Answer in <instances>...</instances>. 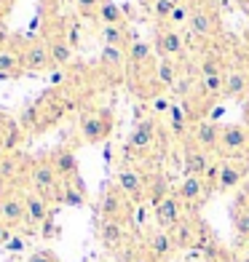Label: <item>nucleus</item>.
<instances>
[{
    "label": "nucleus",
    "mask_w": 249,
    "mask_h": 262,
    "mask_svg": "<svg viewBox=\"0 0 249 262\" xmlns=\"http://www.w3.org/2000/svg\"><path fill=\"white\" fill-rule=\"evenodd\" d=\"M191 14H193V11L188 8V6L177 3V6H174V11H172V16H169V25H172L174 30H180V25H185V21H191Z\"/></svg>",
    "instance_id": "35"
},
{
    "label": "nucleus",
    "mask_w": 249,
    "mask_h": 262,
    "mask_svg": "<svg viewBox=\"0 0 249 262\" xmlns=\"http://www.w3.org/2000/svg\"><path fill=\"white\" fill-rule=\"evenodd\" d=\"M153 142H156V123L150 118H142L139 123H134L132 134L126 139V152H145L153 147Z\"/></svg>",
    "instance_id": "12"
},
{
    "label": "nucleus",
    "mask_w": 249,
    "mask_h": 262,
    "mask_svg": "<svg viewBox=\"0 0 249 262\" xmlns=\"http://www.w3.org/2000/svg\"><path fill=\"white\" fill-rule=\"evenodd\" d=\"M51 163H54V169L59 174V180L62 182H70V180H75L78 177V161H75V152L70 150V147H59L51 152Z\"/></svg>",
    "instance_id": "15"
},
{
    "label": "nucleus",
    "mask_w": 249,
    "mask_h": 262,
    "mask_svg": "<svg viewBox=\"0 0 249 262\" xmlns=\"http://www.w3.org/2000/svg\"><path fill=\"white\" fill-rule=\"evenodd\" d=\"M11 75H6V73H0V80H8Z\"/></svg>",
    "instance_id": "47"
},
{
    "label": "nucleus",
    "mask_w": 249,
    "mask_h": 262,
    "mask_svg": "<svg viewBox=\"0 0 249 262\" xmlns=\"http://www.w3.org/2000/svg\"><path fill=\"white\" fill-rule=\"evenodd\" d=\"M225 115V104H215L212 110L206 113V121H212V123H220V118Z\"/></svg>",
    "instance_id": "39"
},
{
    "label": "nucleus",
    "mask_w": 249,
    "mask_h": 262,
    "mask_svg": "<svg viewBox=\"0 0 249 262\" xmlns=\"http://www.w3.org/2000/svg\"><path fill=\"white\" fill-rule=\"evenodd\" d=\"M115 187L121 190V193H123L129 201H134V206H137V204H145L148 177L142 174L139 169H134V166H126V169L118 171V177H115Z\"/></svg>",
    "instance_id": "7"
},
{
    "label": "nucleus",
    "mask_w": 249,
    "mask_h": 262,
    "mask_svg": "<svg viewBox=\"0 0 249 262\" xmlns=\"http://www.w3.org/2000/svg\"><path fill=\"white\" fill-rule=\"evenodd\" d=\"M0 139H3V145H6V150L11 152L19 142H22V126L19 123H14V121H6V126H3V134H0Z\"/></svg>",
    "instance_id": "31"
},
{
    "label": "nucleus",
    "mask_w": 249,
    "mask_h": 262,
    "mask_svg": "<svg viewBox=\"0 0 249 262\" xmlns=\"http://www.w3.org/2000/svg\"><path fill=\"white\" fill-rule=\"evenodd\" d=\"M129 59V49H118V46H102V64L108 70H121Z\"/></svg>",
    "instance_id": "28"
},
{
    "label": "nucleus",
    "mask_w": 249,
    "mask_h": 262,
    "mask_svg": "<svg viewBox=\"0 0 249 262\" xmlns=\"http://www.w3.org/2000/svg\"><path fill=\"white\" fill-rule=\"evenodd\" d=\"M188 25H191V30H193V35L198 40H209V38L217 35V16L212 14V11H206V8L193 11Z\"/></svg>",
    "instance_id": "14"
},
{
    "label": "nucleus",
    "mask_w": 249,
    "mask_h": 262,
    "mask_svg": "<svg viewBox=\"0 0 249 262\" xmlns=\"http://www.w3.org/2000/svg\"><path fill=\"white\" fill-rule=\"evenodd\" d=\"M233 233L239 241H249V201L239 198L233 209Z\"/></svg>",
    "instance_id": "23"
},
{
    "label": "nucleus",
    "mask_w": 249,
    "mask_h": 262,
    "mask_svg": "<svg viewBox=\"0 0 249 262\" xmlns=\"http://www.w3.org/2000/svg\"><path fill=\"white\" fill-rule=\"evenodd\" d=\"M27 262H62V259H59L51 249H38V252H32L27 257Z\"/></svg>",
    "instance_id": "36"
},
{
    "label": "nucleus",
    "mask_w": 249,
    "mask_h": 262,
    "mask_svg": "<svg viewBox=\"0 0 249 262\" xmlns=\"http://www.w3.org/2000/svg\"><path fill=\"white\" fill-rule=\"evenodd\" d=\"M166 121H169L172 134L182 137L185 131H188V123H191V115H188V110H185L182 104H172V110L166 113Z\"/></svg>",
    "instance_id": "25"
},
{
    "label": "nucleus",
    "mask_w": 249,
    "mask_h": 262,
    "mask_svg": "<svg viewBox=\"0 0 249 262\" xmlns=\"http://www.w3.org/2000/svg\"><path fill=\"white\" fill-rule=\"evenodd\" d=\"M6 249H8V252H22V249H25V238L11 235V238H8V244H6Z\"/></svg>",
    "instance_id": "40"
},
{
    "label": "nucleus",
    "mask_w": 249,
    "mask_h": 262,
    "mask_svg": "<svg viewBox=\"0 0 249 262\" xmlns=\"http://www.w3.org/2000/svg\"><path fill=\"white\" fill-rule=\"evenodd\" d=\"M22 56V67L25 73H43V70L51 67V54H49V43L43 40H32L25 49L19 51Z\"/></svg>",
    "instance_id": "9"
},
{
    "label": "nucleus",
    "mask_w": 249,
    "mask_h": 262,
    "mask_svg": "<svg viewBox=\"0 0 249 262\" xmlns=\"http://www.w3.org/2000/svg\"><path fill=\"white\" fill-rule=\"evenodd\" d=\"M8 156V150H6V145H3V139H0V161H3Z\"/></svg>",
    "instance_id": "44"
},
{
    "label": "nucleus",
    "mask_w": 249,
    "mask_h": 262,
    "mask_svg": "<svg viewBox=\"0 0 249 262\" xmlns=\"http://www.w3.org/2000/svg\"><path fill=\"white\" fill-rule=\"evenodd\" d=\"M80 139L89 142V145H97V142H105L113 131V115L110 110H91L80 115Z\"/></svg>",
    "instance_id": "4"
},
{
    "label": "nucleus",
    "mask_w": 249,
    "mask_h": 262,
    "mask_svg": "<svg viewBox=\"0 0 249 262\" xmlns=\"http://www.w3.org/2000/svg\"><path fill=\"white\" fill-rule=\"evenodd\" d=\"M102 40H105V46H118V49H126V43H129L126 25H110V27H102Z\"/></svg>",
    "instance_id": "30"
},
{
    "label": "nucleus",
    "mask_w": 249,
    "mask_h": 262,
    "mask_svg": "<svg viewBox=\"0 0 249 262\" xmlns=\"http://www.w3.org/2000/svg\"><path fill=\"white\" fill-rule=\"evenodd\" d=\"M97 19L102 21V27H110V25H123V11L118 8L113 0H102V6L97 11Z\"/></svg>",
    "instance_id": "26"
},
{
    "label": "nucleus",
    "mask_w": 249,
    "mask_h": 262,
    "mask_svg": "<svg viewBox=\"0 0 249 262\" xmlns=\"http://www.w3.org/2000/svg\"><path fill=\"white\" fill-rule=\"evenodd\" d=\"M174 193H177V198L185 204L188 211H193V209H198L201 204H204V201L209 198V193H215V190L206 185L204 177H185Z\"/></svg>",
    "instance_id": "8"
},
{
    "label": "nucleus",
    "mask_w": 249,
    "mask_h": 262,
    "mask_svg": "<svg viewBox=\"0 0 249 262\" xmlns=\"http://www.w3.org/2000/svg\"><path fill=\"white\" fill-rule=\"evenodd\" d=\"M99 241L108 249H118L126 241V228L121 220H102L99 222Z\"/></svg>",
    "instance_id": "20"
},
{
    "label": "nucleus",
    "mask_w": 249,
    "mask_h": 262,
    "mask_svg": "<svg viewBox=\"0 0 249 262\" xmlns=\"http://www.w3.org/2000/svg\"><path fill=\"white\" fill-rule=\"evenodd\" d=\"M185 217H188V209H185L182 201L177 198V193H169L156 209H153V222L158 225V230H166V233L172 228H177Z\"/></svg>",
    "instance_id": "6"
},
{
    "label": "nucleus",
    "mask_w": 249,
    "mask_h": 262,
    "mask_svg": "<svg viewBox=\"0 0 249 262\" xmlns=\"http://www.w3.org/2000/svg\"><path fill=\"white\" fill-rule=\"evenodd\" d=\"M249 174V156H231V158H220V174H217V185L215 193H231L236 190Z\"/></svg>",
    "instance_id": "2"
},
{
    "label": "nucleus",
    "mask_w": 249,
    "mask_h": 262,
    "mask_svg": "<svg viewBox=\"0 0 249 262\" xmlns=\"http://www.w3.org/2000/svg\"><path fill=\"white\" fill-rule=\"evenodd\" d=\"M246 73H249V70H246Z\"/></svg>",
    "instance_id": "50"
},
{
    "label": "nucleus",
    "mask_w": 249,
    "mask_h": 262,
    "mask_svg": "<svg viewBox=\"0 0 249 262\" xmlns=\"http://www.w3.org/2000/svg\"><path fill=\"white\" fill-rule=\"evenodd\" d=\"M25 195L22 190L16 187H8V190H0V222L6 228H25V220H27V206H25Z\"/></svg>",
    "instance_id": "3"
},
{
    "label": "nucleus",
    "mask_w": 249,
    "mask_h": 262,
    "mask_svg": "<svg viewBox=\"0 0 249 262\" xmlns=\"http://www.w3.org/2000/svg\"><path fill=\"white\" fill-rule=\"evenodd\" d=\"M137 225H145L148 222V204H137V217H134Z\"/></svg>",
    "instance_id": "41"
},
{
    "label": "nucleus",
    "mask_w": 249,
    "mask_h": 262,
    "mask_svg": "<svg viewBox=\"0 0 249 262\" xmlns=\"http://www.w3.org/2000/svg\"><path fill=\"white\" fill-rule=\"evenodd\" d=\"M217 152L222 158L249 156V126L246 123H228V126H222Z\"/></svg>",
    "instance_id": "5"
},
{
    "label": "nucleus",
    "mask_w": 249,
    "mask_h": 262,
    "mask_svg": "<svg viewBox=\"0 0 249 262\" xmlns=\"http://www.w3.org/2000/svg\"><path fill=\"white\" fill-rule=\"evenodd\" d=\"M8 6H11V3H3V0H0V16L6 14V8H8Z\"/></svg>",
    "instance_id": "46"
},
{
    "label": "nucleus",
    "mask_w": 249,
    "mask_h": 262,
    "mask_svg": "<svg viewBox=\"0 0 249 262\" xmlns=\"http://www.w3.org/2000/svg\"><path fill=\"white\" fill-rule=\"evenodd\" d=\"M3 3H11V0H3Z\"/></svg>",
    "instance_id": "49"
},
{
    "label": "nucleus",
    "mask_w": 249,
    "mask_h": 262,
    "mask_svg": "<svg viewBox=\"0 0 249 262\" xmlns=\"http://www.w3.org/2000/svg\"><path fill=\"white\" fill-rule=\"evenodd\" d=\"M172 3H180V0H172Z\"/></svg>",
    "instance_id": "48"
},
{
    "label": "nucleus",
    "mask_w": 249,
    "mask_h": 262,
    "mask_svg": "<svg viewBox=\"0 0 249 262\" xmlns=\"http://www.w3.org/2000/svg\"><path fill=\"white\" fill-rule=\"evenodd\" d=\"M169 235H172V241H174V246L177 249H191V246H196L198 244V235H201V225H196L191 217H185L177 228H172L169 230Z\"/></svg>",
    "instance_id": "17"
},
{
    "label": "nucleus",
    "mask_w": 249,
    "mask_h": 262,
    "mask_svg": "<svg viewBox=\"0 0 249 262\" xmlns=\"http://www.w3.org/2000/svg\"><path fill=\"white\" fill-rule=\"evenodd\" d=\"M0 73H6V75H11V78H19L22 73H25L19 51H14V49H0Z\"/></svg>",
    "instance_id": "24"
},
{
    "label": "nucleus",
    "mask_w": 249,
    "mask_h": 262,
    "mask_svg": "<svg viewBox=\"0 0 249 262\" xmlns=\"http://www.w3.org/2000/svg\"><path fill=\"white\" fill-rule=\"evenodd\" d=\"M148 257L150 259H156V262H163L166 257H169L172 252H174V241H172V235L166 233V230H153L150 235H148Z\"/></svg>",
    "instance_id": "18"
},
{
    "label": "nucleus",
    "mask_w": 249,
    "mask_h": 262,
    "mask_svg": "<svg viewBox=\"0 0 249 262\" xmlns=\"http://www.w3.org/2000/svg\"><path fill=\"white\" fill-rule=\"evenodd\" d=\"M30 185L38 195H43L46 201H59L62 195V180L54 169V163L49 156L43 158H35L30 166Z\"/></svg>",
    "instance_id": "1"
},
{
    "label": "nucleus",
    "mask_w": 249,
    "mask_h": 262,
    "mask_svg": "<svg viewBox=\"0 0 249 262\" xmlns=\"http://www.w3.org/2000/svg\"><path fill=\"white\" fill-rule=\"evenodd\" d=\"M158 51L163 54V59H177L180 54H185V38L180 30H163L161 38H158Z\"/></svg>",
    "instance_id": "19"
},
{
    "label": "nucleus",
    "mask_w": 249,
    "mask_h": 262,
    "mask_svg": "<svg viewBox=\"0 0 249 262\" xmlns=\"http://www.w3.org/2000/svg\"><path fill=\"white\" fill-rule=\"evenodd\" d=\"M174 6H177V3H172V0H150V11H153V16L161 19V21H169Z\"/></svg>",
    "instance_id": "34"
},
{
    "label": "nucleus",
    "mask_w": 249,
    "mask_h": 262,
    "mask_svg": "<svg viewBox=\"0 0 249 262\" xmlns=\"http://www.w3.org/2000/svg\"><path fill=\"white\" fill-rule=\"evenodd\" d=\"M49 54H51V64L65 67V64H70V59H73V46L65 43L62 38H54L49 43Z\"/></svg>",
    "instance_id": "27"
},
{
    "label": "nucleus",
    "mask_w": 249,
    "mask_h": 262,
    "mask_svg": "<svg viewBox=\"0 0 249 262\" xmlns=\"http://www.w3.org/2000/svg\"><path fill=\"white\" fill-rule=\"evenodd\" d=\"M246 262H249V259H246Z\"/></svg>",
    "instance_id": "51"
},
{
    "label": "nucleus",
    "mask_w": 249,
    "mask_h": 262,
    "mask_svg": "<svg viewBox=\"0 0 249 262\" xmlns=\"http://www.w3.org/2000/svg\"><path fill=\"white\" fill-rule=\"evenodd\" d=\"M172 110V102L166 97H156L153 99V113H169Z\"/></svg>",
    "instance_id": "38"
},
{
    "label": "nucleus",
    "mask_w": 249,
    "mask_h": 262,
    "mask_svg": "<svg viewBox=\"0 0 249 262\" xmlns=\"http://www.w3.org/2000/svg\"><path fill=\"white\" fill-rule=\"evenodd\" d=\"M59 204L73 206V209L86 206V187H83L80 177H75V180H70V182H62V195H59Z\"/></svg>",
    "instance_id": "22"
},
{
    "label": "nucleus",
    "mask_w": 249,
    "mask_h": 262,
    "mask_svg": "<svg viewBox=\"0 0 249 262\" xmlns=\"http://www.w3.org/2000/svg\"><path fill=\"white\" fill-rule=\"evenodd\" d=\"M8 238H11V228H6V225L0 222V244H8Z\"/></svg>",
    "instance_id": "43"
},
{
    "label": "nucleus",
    "mask_w": 249,
    "mask_h": 262,
    "mask_svg": "<svg viewBox=\"0 0 249 262\" xmlns=\"http://www.w3.org/2000/svg\"><path fill=\"white\" fill-rule=\"evenodd\" d=\"M75 6L83 11V14H94V16H97V11H99V6H102V0H75Z\"/></svg>",
    "instance_id": "37"
},
{
    "label": "nucleus",
    "mask_w": 249,
    "mask_h": 262,
    "mask_svg": "<svg viewBox=\"0 0 249 262\" xmlns=\"http://www.w3.org/2000/svg\"><path fill=\"white\" fill-rule=\"evenodd\" d=\"M156 80H158V86H163V89L174 86L177 83V62L174 59H161L158 67H156Z\"/></svg>",
    "instance_id": "29"
},
{
    "label": "nucleus",
    "mask_w": 249,
    "mask_h": 262,
    "mask_svg": "<svg viewBox=\"0 0 249 262\" xmlns=\"http://www.w3.org/2000/svg\"><path fill=\"white\" fill-rule=\"evenodd\" d=\"M99 211L105 220H121L123 222L126 214H132V204H129V198L118 187H108L99 198Z\"/></svg>",
    "instance_id": "10"
},
{
    "label": "nucleus",
    "mask_w": 249,
    "mask_h": 262,
    "mask_svg": "<svg viewBox=\"0 0 249 262\" xmlns=\"http://www.w3.org/2000/svg\"><path fill=\"white\" fill-rule=\"evenodd\" d=\"M19 166H22V158L14 156V152H8V156L0 161V180H16V174H19Z\"/></svg>",
    "instance_id": "32"
},
{
    "label": "nucleus",
    "mask_w": 249,
    "mask_h": 262,
    "mask_svg": "<svg viewBox=\"0 0 249 262\" xmlns=\"http://www.w3.org/2000/svg\"><path fill=\"white\" fill-rule=\"evenodd\" d=\"M249 91V73L246 70H225V89H222V97H241V94Z\"/></svg>",
    "instance_id": "21"
},
{
    "label": "nucleus",
    "mask_w": 249,
    "mask_h": 262,
    "mask_svg": "<svg viewBox=\"0 0 249 262\" xmlns=\"http://www.w3.org/2000/svg\"><path fill=\"white\" fill-rule=\"evenodd\" d=\"M220 131H222V126L220 123H212V121H198L196 126H193V137H191V142L196 147H201V150H206V152H217V145H220Z\"/></svg>",
    "instance_id": "13"
},
{
    "label": "nucleus",
    "mask_w": 249,
    "mask_h": 262,
    "mask_svg": "<svg viewBox=\"0 0 249 262\" xmlns=\"http://www.w3.org/2000/svg\"><path fill=\"white\" fill-rule=\"evenodd\" d=\"M51 201H46L43 195H38L32 190V193L25 195V206H27V220H25V228L27 230H40V225L46 220H51Z\"/></svg>",
    "instance_id": "11"
},
{
    "label": "nucleus",
    "mask_w": 249,
    "mask_h": 262,
    "mask_svg": "<svg viewBox=\"0 0 249 262\" xmlns=\"http://www.w3.org/2000/svg\"><path fill=\"white\" fill-rule=\"evenodd\" d=\"M129 59H132V64H145L150 62V43L145 40H134L132 46H129Z\"/></svg>",
    "instance_id": "33"
},
{
    "label": "nucleus",
    "mask_w": 249,
    "mask_h": 262,
    "mask_svg": "<svg viewBox=\"0 0 249 262\" xmlns=\"http://www.w3.org/2000/svg\"><path fill=\"white\" fill-rule=\"evenodd\" d=\"M65 80V75L62 73H54V78H51V83H62Z\"/></svg>",
    "instance_id": "45"
},
{
    "label": "nucleus",
    "mask_w": 249,
    "mask_h": 262,
    "mask_svg": "<svg viewBox=\"0 0 249 262\" xmlns=\"http://www.w3.org/2000/svg\"><path fill=\"white\" fill-rule=\"evenodd\" d=\"M212 163H215V161H212V156L206 150L196 147L193 142L188 145V150H185V174L188 177H204Z\"/></svg>",
    "instance_id": "16"
},
{
    "label": "nucleus",
    "mask_w": 249,
    "mask_h": 262,
    "mask_svg": "<svg viewBox=\"0 0 249 262\" xmlns=\"http://www.w3.org/2000/svg\"><path fill=\"white\" fill-rule=\"evenodd\" d=\"M54 233H56V228H54V220H46V222L40 225V235H43V238H51Z\"/></svg>",
    "instance_id": "42"
}]
</instances>
